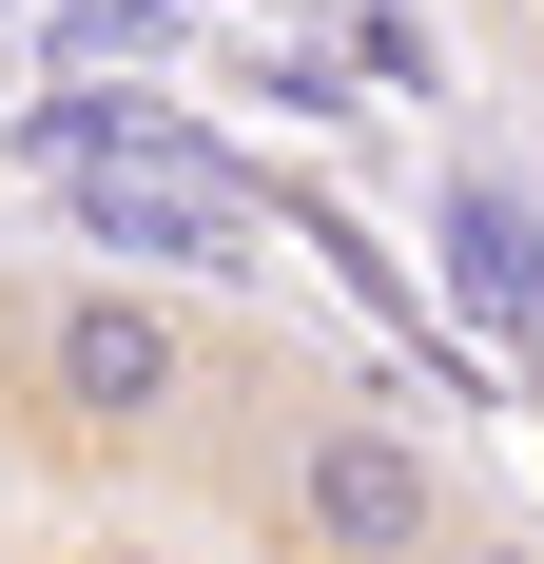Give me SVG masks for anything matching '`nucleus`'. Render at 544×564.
Listing matches in <instances>:
<instances>
[{"mask_svg": "<svg viewBox=\"0 0 544 564\" xmlns=\"http://www.w3.org/2000/svg\"><path fill=\"white\" fill-rule=\"evenodd\" d=\"M233 332L215 312H175L156 273H40V292H0V390H20V429H40L58 467H156L195 409H215Z\"/></svg>", "mask_w": 544, "mask_h": 564, "instance_id": "obj_1", "label": "nucleus"}, {"mask_svg": "<svg viewBox=\"0 0 544 564\" xmlns=\"http://www.w3.org/2000/svg\"><path fill=\"white\" fill-rule=\"evenodd\" d=\"M58 234L98 253V273H253V215L233 195H156V175H58Z\"/></svg>", "mask_w": 544, "mask_h": 564, "instance_id": "obj_3", "label": "nucleus"}, {"mask_svg": "<svg viewBox=\"0 0 544 564\" xmlns=\"http://www.w3.org/2000/svg\"><path fill=\"white\" fill-rule=\"evenodd\" d=\"M428 564H544V545H525V525H487V507H467V525H447Z\"/></svg>", "mask_w": 544, "mask_h": 564, "instance_id": "obj_4", "label": "nucleus"}, {"mask_svg": "<svg viewBox=\"0 0 544 564\" xmlns=\"http://www.w3.org/2000/svg\"><path fill=\"white\" fill-rule=\"evenodd\" d=\"M0 20H20V0H0Z\"/></svg>", "mask_w": 544, "mask_h": 564, "instance_id": "obj_5", "label": "nucleus"}, {"mask_svg": "<svg viewBox=\"0 0 544 564\" xmlns=\"http://www.w3.org/2000/svg\"><path fill=\"white\" fill-rule=\"evenodd\" d=\"M253 525H272V564H428L467 525V467L409 409L312 390V409H272V448H253Z\"/></svg>", "mask_w": 544, "mask_h": 564, "instance_id": "obj_2", "label": "nucleus"}]
</instances>
